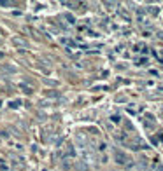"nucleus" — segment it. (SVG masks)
<instances>
[{"label":"nucleus","instance_id":"1","mask_svg":"<svg viewBox=\"0 0 163 171\" xmlns=\"http://www.w3.org/2000/svg\"><path fill=\"white\" fill-rule=\"evenodd\" d=\"M114 159H116V163H119V164H128V163H130V157H128L126 154H123L121 150H114Z\"/></svg>","mask_w":163,"mask_h":171}]
</instances>
